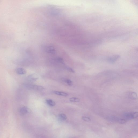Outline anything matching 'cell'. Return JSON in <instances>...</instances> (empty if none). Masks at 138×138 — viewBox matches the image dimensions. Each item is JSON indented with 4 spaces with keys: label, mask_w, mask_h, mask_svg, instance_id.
Segmentation results:
<instances>
[{
    "label": "cell",
    "mask_w": 138,
    "mask_h": 138,
    "mask_svg": "<svg viewBox=\"0 0 138 138\" xmlns=\"http://www.w3.org/2000/svg\"><path fill=\"white\" fill-rule=\"evenodd\" d=\"M39 78L38 75L36 74H33L30 75L28 76L27 80L28 81L31 82H33L36 81Z\"/></svg>",
    "instance_id": "8992f818"
},
{
    "label": "cell",
    "mask_w": 138,
    "mask_h": 138,
    "mask_svg": "<svg viewBox=\"0 0 138 138\" xmlns=\"http://www.w3.org/2000/svg\"><path fill=\"white\" fill-rule=\"evenodd\" d=\"M69 100L71 102H79L80 101L79 98H74V97L70 98Z\"/></svg>",
    "instance_id": "4fadbf2b"
},
{
    "label": "cell",
    "mask_w": 138,
    "mask_h": 138,
    "mask_svg": "<svg viewBox=\"0 0 138 138\" xmlns=\"http://www.w3.org/2000/svg\"><path fill=\"white\" fill-rule=\"evenodd\" d=\"M129 98L132 100H136L138 98L137 93L134 92H132L130 93L129 94Z\"/></svg>",
    "instance_id": "ba28073f"
},
{
    "label": "cell",
    "mask_w": 138,
    "mask_h": 138,
    "mask_svg": "<svg viewBox=\"0 0 138 138\" xmlns=\"http://www.w3.org/2000/svg\"><path fill=\"white\" fill-rule=\"evenodd\" d=\"M111 121L116 122L120 124H124L127 122V121L124 118H121L115 116H111L109 118Z\"/></svg>",
    "instance_id": "3957f363"
},
{
    "label": "cell",
    "mask_w": 138,
    "mask_h": 138,
    "mask_svg": "<svg viewBox=\"0 0 138 138\" xmlns=\"http://www.w3.org/2000/svg\"><path fill=\"white\" fill-rule=\"evenodd\" d=\"M55 94L64 97H67L69 96L68 94L63 92L55 91L54 92Z\"/></svg>",
    "instance_id": "9c48e42d"
},
{
    "label": "cell",
    "mask_w": 138,
    "mask_h": 138,
    "mask_svg": "<svg viewBox=\"0 0 138 138\" xmlns=\"http://www.w3.org/2000/svg\"><path fill=\"white\" fill-rule=\"evenodd\" d=\"M138 113L137 112H128L125 113L124 115V119L127 120H132L138 117Z\"/></svg>",
    "instance_id": "6da1fadb"
},
{
    "label": "cell",
    "mask_w": 138,
    "mask_h": 138,
    "mask_svg": "<svg viewBox=\"0 0 138 138\" xmlns=\"http://www.w3.org/2000/svg\"><path fill=\"white\" fill-rule=\"evenodd\" d=\"M24 86L26 88L29 90L42 91L44 89V87L42 86L33 85L29 83L24 84Z\"/></svg>",
    "instance_id": "7a4b0ae2"
},
{
    "label": "cell",
    "mask_w": 138,
    "mask_h": 138,
    "mask_svg": "<svg viewBox=\"0 0 138 138\" xmlns=\"http://www.w3.org/2000/svg\"><path fill=\"white\" fill-rule=\"evenodd\" d=\"M59 120L61 121H65L67 119V116L65 114H59Z\"/></svg>",
    "instance_id": "7c38bea8"
},
{
    "label": "cell",
    "mask_w": 138,
    "mask_h": 138,
    "mask_svg": "<svg viewBox=\"0 0 138 138\" xmlns=\"http://www.w3.org/2000/svg\"><path fill=\"white\" fill-rule=\"evenodd\" d=\"M16 71L17 74L19 75H24L27 73L26 70L23 68H17L16 69Z\"/></svg>",
    "instance_id": "52a82bcc"
},
{
    "label": "cell",
    "mask_w": 138,
    "mask_h": 138,
    "mask_svg": "<svg viewBox=\"0 0 138 138\" xmlns=\"http://www.w3.org/2000/svg\"><path fill=\"white\" fill-rule=\"evenodd\" d=\"M67 69L70 72H72L73 73H74L75 72V71L73 69L70 68L68 67L67 68Z\"/></svg>",
    "instance_id": "2e32d148"
},
{
    "label": "cell",
    "mask_w": 138,
    "mask_h": 138,
    "mask_svg": "<svg viewBox=\"0 0 138 138\" xmlns=\"http://www.w3.org/2000/svg\"><path fill=\"white\" fill-rule=\"evenodd\" d=\"M65 82L69 86H72L73 85L72 81L69 79H67L66 80H65Z\"/></svg>",
    "instance_id": "5bb4252c"
},
{
    "label": "cell",
    "mask_w": 138,
    "mask_h": 138,
    "mask_svg": "<svg viewBox=\"0 0 138 138\" xmlns=\"http://www.w3.org/2000/svg\"><path fill=\"white\" fill-rule=\"evenodd\" d=\"M56 61L62 64H65L64 60L62 58L60 57H57L55 58Z\"/></svg>",
    "instance_id": "8fae6325"
},
{
    "label": "cell",
    "mask_w": 138,
    "mask_h": 138,
    "mask_svg": "<svg viewBox=\"0 0 138 138\" xmlns=\"http://www.w3.org/2000/svg\"><path fill=\"white\" fill-rule=\"evenodd\" d=\"M19 112L21 115H23L27 113H31V110L27 107H21L19 109Z\"/></svg>",
    "instance_id": "277c9868"
},
{
    "label": "cell",
    "mask_w": 138,
    "mask_h": 138,
    "mask_svg": "<svg viewBox=\"0 0 138 138\" xmlns=\"http://www.w3.org/2000/svg\"><path fill=\"white\" fill-rule=\"evenodd\" d=\"M46 102L47 104L51 106H54L56 105V103L54 101L51 99H48L46 100Z\"/></svg>",
    "instance_id": "30bf717a"
},
{
    "label": "cell",
    "mask_w": 138,
    "mask_h": 138,
    "mask_svg": "<svg viewBox=\"0 0 138 138\" xmlns=\"http://www.w3.org/2000/svg\"><path fill=\"white\" fill-rule=\"evenodd\" d=\"M82 118L83 120L86 122H89L91 121L90 119L87 116H83Z\"/></svg>",
    "instance_id": "9a60e30c"
},
{
    "label": "cell",
    "mask_w": 138,
    "mask_h": 138,
    "mask_svg": "<svg viewBox=\"0 0 138 138\" xmlns=\"http://www.w3.org/2000/svg\"><path fill=\"white\" fill-rule=\"evenodd\" d=\"M120 57V56L118 55H114L111 56L107 58V60L109 63L113 64L115 63L116 61Z\"/></svg>",
    "instance_id": "5b68a950"
}]
</instances>
